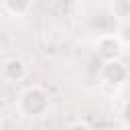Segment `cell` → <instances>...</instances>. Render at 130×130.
<instances>
[{
    "label": "cell",
    "instance_id": "3",
    "mask_svg": "<svg viewBox=\"0 0 130 130\" xmlns=\"http://www.w3.org/2000/svg\"><path fill=\"white\" fill-rule=\"evenodd\" d=\"M128 75H130V71L120 59L104 61V65H102V79L110 85H122L128 79Z\"/></svg>",
    "mask_w": 130,
    "mask_h": 130
},
{
    "label": "cell",
    "instance_id": "2",
    "mask_svg": "<svg viewBox=\"0 0 130 130\" xmlns=\"http://www.w3.org/2000/svg\"><path fill=\"white\" fill-rule=\"evenodd\" d=\"M95 53L102 61H114V59H122L124 53V45L120 43V39L116 35H102L95 41Z\"/></svg>",
    "mask_w": 130,
    "mask_h": 130
},
{
    "label": "cell",
    "instance_id": "9",
    "mask_svg": "<svg viewBox=\"0 0 130 130\" xmlns=\"http://www.w3.org/2000/svg\"><path fill=\"white\" fill-rule=\"evenodd\" d=\"M122 120L130 126V102H128V104L124 106V110H122Z\"/></svg>",
    "mask_w": 130,
    "mask_h": 130
},
{
    "label": "cell",
    "instance_id": "10",
    "mask_svg": "<svg viewBox=\"0 0 130 130\" xmlns=\"http://www.w3.org/2000/svg\"><path fill=\"white\" fill-rule=\"evenodd\" d=\"M2 10H4V8H2V6H0V16H2Z\"/></svg>",
    "mask_w": 130,
    "mask_h": 130
},
{
    "label": "cell",
    "instance_id": "5",
    "mask_svg": "<svg viewBox=\"0 0 130 130\" xmlns=\"http://www.w3.org/2000/svg\"><path fill=\"white\" fill-rule=\"evenodd\" d=\"M2 8L12 16H24L32 8V0H2Z\"/></svg>",
    "mask_w": 130,
    "mask_h": 130
},
{
    "label": "cell",
    "instance_id": "6",
    "mask_svg": "<svg viewBox=\"0 0 130 130\" xmlns=\"http://www.w3.org/2000/svg\"><path fill=\"white\" fill-rule=\"evenodd\" d=\"M112 14L118 22H130V0H114Z\"/></svg>",
    "mask_w": 130,
    "mask_h": 130
},
{
    "label": "cell",
    "instance_id": "1",
    "mask_svg": "<svg viewBox=\"0 0 130 130\" xmlns=\"http://www.w3.org/2000/svg\"><path fill=\"white\" fill-rule=\"evenodd\" d=\"M16 106H18L20 114H24L28 118H37V116H43L49 112V95L43 87L30 85L20 91Z\"/></svg>",
    "mask_w": 130,
    "mask_h": 130
},
{
    "label": "cell",
    "instance_id": "8",
    "mask_svg": "<svg viewBox=\"0 0 130 130\" xmlns=\"http://www.w3.org/2000/svg\"><path fill=\"white\" fill-rule=\"evenodd\" d=\"M67 130H91L85 122H73V124H69L67 126Z\"/></svg>",
    "mask_w": 130,
    "mask_h": 130
},
{
    "label": "cell",
    "instance_id": "7",
    "mask_svg": "<svg viewBox=\"0 0 130 130\" xmlns=\"http://www.w3.org/2000/svg\"><path fill=\"white\" fill-rule=\"evenodd\" d=\"M116 37L120 39V43H122L124 47H130V22H120Z\"/></svg>",
    "mask_w": 130,
    "mask_h": 130
},
{
    "label": "cell",
    "instance_id": "4",
    "mask_svg": "<svg viewBox=\"0 0 130 130\" xmlns=\"http://www.w3.org/2000/svg\"><path fill=\"white\" fill-rule=\"evenodd\" d=\"M26 73H28L26 63H24L20 57H10V59H6V61L2 63V77H4L6 81H12V83L22 81V79L26 77Z\"/></svg>",
    "mask_w": 130,
    "mask_h": 130
}]
</instances>
